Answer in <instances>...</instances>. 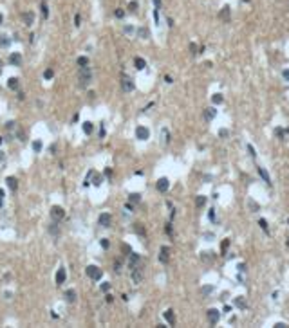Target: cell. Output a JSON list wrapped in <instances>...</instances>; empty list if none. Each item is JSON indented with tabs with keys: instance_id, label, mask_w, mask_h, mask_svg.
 <instances>
[{
	"instance_id": "cell-1",
	"label": "cell",
	"mask_w": 289,
	"mask_h": 328,
	"mask_svg": "<svg viewBox=\"0 0 289 328\" xmlns=\"http://www.w3.org/2000/svg\"><path fill=\"white\" fill-rule=\"evenodd\" d=\"M90 79H92V70H90V67H89V65H87V67H80V70H78L80 87H81V88L87 87V85L90 83Z\"/></svg>"
},
{
	"instance_id": "cell-2",
	"label": "cell",
	"mask_w": 289,
	"mask_h": 328,
	"mask_svg": "<svg viewBox=\"0 0 289 328\" xmlns=\"http://www.w3.org/2000/svg\"><path fill=\"white\" fill-rule=\"evenodd\" d=\"M87 276L90 278V280H94V281H98V280H101V276H103V270L98 267V265H89L87 267Z\"/></svg>"
},
{
	"instance_id": "cell-3",
	"label": "cell",
	"mask_w": 289,
	"mask_h": 328,
	"mask_svg": "<svg viewBox=\"0 0 289 328\" xmlns=\"http://www.w3.org/2000/svg\"><path fill=\"white\" fill-rule=\"evenodd\" d=\"M51 218H53V222H62L65 218V209L62 206H53L51 207Z\"/></svg>"
},
{
	"instance_id": "cell-4",
	"label": "cell",
	"mask_w": 289,
	"mask_h": 328,
	"mask_svg": "<svg viewBox=\"0 0 289 328\" xmlns=\"http://www.w3.org/2000/svg\"><path fill=\"white\" fill-rule=\"evenodd\" d=\"M121 88H123V92H132L134 90V79L127 74H121Z\"/></svg>"
},
{
	"instance_id": "cell-5",
	"label": "cell",
	"mask_w": 289,
	"mask_h": 328,
	"mask_svg": "<svg viewBox=\"0 0 289 328\" xmlns=\"http://www.w3.org/2000/svg\"><path fill=\"white\" fill-rule=\"evenodd\" d=\"M136 137H137L139 141H147V139L150 137V130H148L147 126H137V128H136Z\"/></svg>"
},
{
	"instance_id": "cell-6",
	"label": "cell",
	"mask_w": 289,
	"mask_h": 328,
	"mask_svg": "<svg viewBox=\"0 0 289 328\" xmlns=\"http://www.w3.org/2000/svg\"><path fill=\"white\" fill-rule=\"evenodd\" d=\"M132 281L137 285V283H141L143 281V269L137 265V267H134L132 269Z\"/></svg>"
},
{
	"instance_id": "cell-7",
	"label": "cell",
	"mask_w": 289,
	"mask_h": 328,
	"mask_svg": "<svg viewBox=\"0 0 289 328\" xmlns=\"http://www.w3.org/2000/svg\"><path fill=\"white\" fill-rule=\"evenodd\" d=\"M98 222H100V226H101V227H110V224H112V216H110L109 213H101V214H100V218H98Z\"/></svg>"
},
{
	"instance_id": "cell-8",
	"label": "cell",
	"mask_w": 289,
	"mask_h": 328,
	"mask_svg": "<svg viewBox=\"0 0 289 328\" xmlns=\"http://www.w3.org/2000/svg\"><path fill=\"white\" fill-rule=\"evenodd\" d=\"M157 191H161V193H166L168 191V188H170V180L166 179V177H163V179H159L157 180Z\"/></svg>"
},
{
	"instance_id": "cell-9",
	"label": "cell",
	"mask_w": 289,
	"mask_h": 328,
	"mask_svg": "<svg viewBox=\"0 0 289 328\" xmlns=\"http://www.w3.org/2000/svg\"><path fill=\"white\" fill-rule=\"evenodd\" d=\"M168 260H170V249L165 245V247H161V251H159V261H161V263H168Z\"/></svg>"
},
{
	"instance_id": "cell-10",
	"label": "cell",
	"mask_w": 289,
	"mask_h": 328,
	"mask_svg": "<svg viewBox=\"0 0 289 328\" xmlns=\"http://www.w3.org/2000/svg\"><path fill=\"white\" fill-rule=\"evenodd\" d=\"M219 317H220L219 310H215V308H210V310H208V321H210L212 324H217V323H219Z\"/></svg>"
},
{
	"instance_id": "cell-11",
	"label": "cell",
	"mask_w": 289,
	"mask_h": 328,
	"mask_svg": "<svg viewBox=\"0 0 289 328\" xmlns=\"http://www.w3.org/2000/svg\"><path fill=\"white\" fill-rule=\"evenodd\" d=\"M9 63H11V65H15V67H20V63H22V54H20V52H11V56H9Z\"/></svg>"
},
{
	"instance_id": "cell-12",
	"label": "cell",
	"mask_w": 289,
	"mask_h": 328,
	"mask_svg": "<svg viewBox=\"0 0 289 328\" xmlns=\"http://www.w3.org/2000/svg\"><path fill=\"white\" fill-rule=\"evenodd\" d=\"M65 278H67V270H65V267H60L56 272V285H62L65 281Z\"/></svg>"
},
{
	"instance_id": "cell-13",
	"label": "cell",
	"mask_w": 289,
	"mask_h": 328,
	"mask_svg": "<svg viewBox=\"0 0 289 328\" xmlns=\"http://www.w3.org/2000/svg\"><path fill=\"white\" fill-rule=\"evenodd\" d=\"M139 260H141V258H139V254H137V252H130V260H128V267H130V269L137 267V265H139Z\"/></svg>"
},
{
	"instance_id": "cell-14",
	"label": "cell",
	"mask_w": 289,
	"mask_h": 328,
	"mask_svg": "<svg viewBox=\"0 0 289 328\" xmlns=\"http://www.w3.org/2000/svg\"><path fill=\"white\" fill-rule=\"evenodd\" d=\"M63 296H65V301H67V303H74V301H76V298H78L74 289H69V290H65V294H63Z\"/></svg>"
},
{
	"instance_id": "cell-15",
	"label": "cell",
	"mask_w": 289,
	"mask_h": 328,
	"mask_svg": "<svg viewBox=\"0 0 289 328\" xmlns=\"http://www.w3.org/2000/svg\"><path fill=\"white\" fill-rule=\"evenodd\" d=\"M22 18H24V24H25V25H33V22H34V15H33L31 11L22 13Z\"/></svg>"
},
{
	"instance_id": "cell-16",
	"label": "cell",
	"mask_w": 289,
	"mask_h": 328,
	"mask_svg": "<svg viewBox=\"0 0 289 328\" xmlns=\"http://www.w3.org/2000/svg\"><path fill=\"white\" fill-rule=\"evenodd\" d=\"M6 182H7V188H9L11 191H16V189H18V180H16L15 177H7Z\"/></svg>"
},
{
	"instance_id": "cell-17",
	"label": "cell",
	"mask_w": 289,
	"mask_h": 328,
	"mask_svg": "<svg viewBox=\"0 0 289 328\" xmlns=\"http://www.w3.org/2000/svg\"><path fill=\"white\" fill-rule=\"evenodd\" d=\"M163 315H165V319L168 321V324H170V326H174V324H175V315H174V310H166Z\"/></svg>"
},
{
	"instance_id": "cell-18",
	"label": "cell",
	"mask_w": 289,
	"mask_h": 328,
	"mask_svg": "<svg viewBox=\"0 0 289 328\" xmlns=\"http://www.w3.org/2000/svg\"><path fill=\"white\" fill-rule=\"evenodd\" d=\"M7 87H9L11 90H18V87H20V81H18L16 78H9V79H7Z\"/></svg>"
},
{
	"instance_id": "cell-19",
	"label": "cell",
	"mask_w": 289,
	"mask_h": 328,
	"mask_svg": "<svg viewBox=\"0 0 289 328\" xmlns=\"http://www.w3.org/2000/svg\"><path fill=\"white\" fill-rule=\"evenodd\" d=\"M215 116H217L215 108H206V110H204V119H206V121H212Z\"/></svg>"
},
{
	"instance_id": "cell-20",
	"label": "cell",
	"mask_w": 289,
	"mask_h": 328,
	"mask_svg": "<svg viewBox=\"0 0 289 328\" xmlns=\"http://www.w3.org/2000/svg\"><path fill=\"white\" fill-rule=\"evenodd\" d=\"M134 65H136L137 70H143L144 67H147V62H144L143 58H136V60H134Z\"/></svg>"
},
{
	"instance_id": "cell-21",
	"label": "cell",
	"mask_w": 289,
	"mask_h": 328,
	"mask_svg": "<svg viewBox=\"0 0 289 328\" xmlns=\"http://www.w3.org/2000/svg\"><path fill=\"white\" fill-rule=\"evenodd\" d=\"M101 182H103V177L98 175L96 171H92V184H94V186H101Z\"/></svg>"
},
{
	"instance_id": "cell-22",
	"label": "cell",
	"mask_w": 289,
	"mask_h": 328,
	"mask_svg": "<svg viewBox=\"0 0 289 328\" xmlns=\"http://www.w3.org/2000/svg\"><path fill=\"white\" fill-rule=\"evenodd\" d=\"M83 132H85L87 135H90V134L94 132V125H92L90 121H85V123H83Z\"/></svg>"
},
{
	"instance_id": "cell-23",
	"label": "cell",
	"mask_w": 289,
	"mask_h": 328,
	"mask_svg": "<svg viewBox=\"0 0 289 328\" xmlns=\"http://www.w3.org/2000/svg\"><path fill=\"white\" fill-rule=\"evenodd\" d=\"M49 233H51L53 236H58V234H60V229H58V222H53V224L49 226Z\"/></svg>"
},
{
	"instance_id": "cell-24",
	"label": "cell",
	"mask_w": 289,
	"mask_h": 328,
	"mask_svg": "<svg viewBox=\"0 0 289 328\" xmlns=\"http://www.w3.org/2000/svg\"><path fill=\"white\" fill-rule=\"evenodd\" d=\"M40 6H42V16H43V18H47V16H49V6L45 4V0H42Z\"/></svg>"
},
{
	"instance_id": "cell-25",
	"label": "cell",
	"mask_w": 289,
	"mask_h": 328,
	"mask_svg": "<svg viewBox=\"0 0 289 328\" xmlns=\"http://www.w3.org/2000/svg\"><path fill=\"white\" fill-rule=\"evenodd\" d=\"M137 34H139V38H143V40H147V38L150 36V31H148L147 27H141V29L137 31Z\"/></svg>"
},
{
	"instance_id": "cell-26",
	"label": "cell",
	"mask_w": 289,
	"mask_h": 328,
	"mask_svg": "<svg viewBox=\"0 0 289 328\" xmlns=\"http://www.w3.org/2000/svg\"><path fill=\"white\" fill-rule=\"evenodd\" d=\"M219 16H220V20H226V22H228V20H229V7H228V6L222 7V11H220Z\"/></svg>"
},
{
	"instance_id": "cell-27",
	"label": "cell",
	"mask_w": 289,
	"mask_h": 328,
	"mask_svg": "<svg viewBox=\"0 0 289 328\" xmlns=\"http://www.w3.org/2000/svg\"><path fill=\"white\" fill-rule=\"evenodd\" d=\"M258 173H260V177L264 179V182H266V184H271V179H269V175L266 173V170H264V168H260V166H258Z\"/></svg>"
},
{
	"instance_id": "cell-28",
	"label": "cell",
	"mask_w": 289,
	"mask_h": 328,
	"mask_svg": "<svg viewBox=\"0 0 289 328\" xmlns=\"http://www.w3.org/2000/svg\"><path fill=\"white\" fill-rule=\"evenodd\" d=\"M76 63H78L80 67H87V65H89V58H87V56H80V58L76 60Z\"/></svg>"
},
{
	"instance_id": "cell-29",
	"label": "cell",
	"mask_w": 289,
	"mask_h": 328,
	"mask_svg": "<svg viewBox=\"0 0 289 328\" xmlns=\"http://www.w3.org/2000/svg\"><path fill=\"white\" fill-rule=\"evenodd\" d=\"M134 231H136L137 234L144 236V227H143V224H134Z\"/></svg>"
},
{
	"instance_id": "cell-30",
	"label": "cell",
	"mask_w": 289,
	"mask_h": 328,
	"mask_svg": "<svg viewBox=\"0 0 289 328\" xmlns=\"http://www.w3.org/2000/svg\"><path fill=\"white\" fill-rule=\"evenodd\" d=\"M128 200H130L132 204H137V202L141 200V195H139V193H132V195L128 197Z\"/></svg>"
},
{
	"instance_id": "cell-31",
	"label": "cell",
	"mask_w": 289,
	"mask_h": 328,
	"mask_svg": "<svg viewBox=\"0 0 289 328\" xmlns=\"http://www.w3.org/2000/svg\"><path fill=\"white\" fill-rule=\"evenodd\" d=\"M9 43H11V40H9L7 36H4V34L0 36V47H7Z\"/></svg>"
},
{
	"instance_id": "cell-32",
	"label": "cell",
	"mask_w": 289,
	"mask_h": 328,
	"mask_svg": "<svg viewBox=\"0 0 289 328\" xmlns=\"http://www.w3.org/2000/svg\"><path fill=\"white\" fill-rule=\"evenodd\" d=\"M53 76H54V70H53V69H45V70H43V78H45V79H51Z\"/></svg>"
},
{
	"instance_id": "cell-33",
	"label": "cell",
	"mask_w": 289,
	"mask_h": 328,
	"mask_svg": "<svg viewBox=\"0 0 289 328\" xmlns=\"http://www.w3.org/2000/svg\"><path fill=\"white\" fill-rule=\"evenodd\" d=\"M235 305H237V306H240V308H246V306H248V303H246L242 298H237V299H235Z\"/></svg>"
},
{
	"instance_id": "cell-34",
	"label": "cell",
	"mask_w": 289,
	"mask_h": 328,
	"mask_svg": "<svg viewBox=\"0 0 289 328\" xmlns=\"http://www.w3.org/2000/svg\"><path fill=\"white\" fill-rule=\"evenodd\" d=\"M16 139H20V141H25V132L22 130V128H16Z\"/></svg>"
},
{
	"instance_id": "cell-35",
	"label": "cell",
	"mask_w": 289,
	"mask_h": 328,
	"mask_svg": "<svg viewBox=\"0 0 289 328\" xmlns=\"http://www.w3.org/2000/svg\"><path fill=\"white\" fill-rule=\"evenodd\" d=\"M42 148H43L42 141H34V142H33V150H34V151H42Z\"/></svg>"
},
{
	"instance_id": "cell-36",
	"label": "cell",
	"mask_w": 289,
	"mask_h": 328,
	"mask_svg": "<svg viewBox=\"0 0 289 328\" xmlns=\"http://www.w3.org/2000/svg\"><path fill=\"white\" fill-rule=\"evenodd\" d=\"M195 204H197V207H203L206 204V197H197L195 198Z\"/></svg>"
},
{
	"instance_id": "cell-37",
	"label": "cell",
	"mask_w": 289,
	"mask_h": 328,
	"mask_svg": "<svg viewBox=\"0 0 289 328\" xmlns=\"http://www.w3.org/2000/svg\"><path fill=\"white\" fill-rule=\"evenodd\" d=\"M212 99H213V103H217V105H219V103H222V101H224V99H222V96H220V94H213V97H212Z\"/></svg>"
},
{
	"instance_id": "cell-38",
	"label": "cell",
	"mask_w": 289,
	"mask_h": 328,
	"mask_svg": "<svg viewBox=\"0 0 289 328\" xmlns=\"http://www.w3.org/2000/svg\"><path fill=\"white\" fill-rule=\"evenodd\" d=\"M212 290H213V287H210V285H208V287H203V289H201V294H203V296H206V294H210Z\"/></svg>"
},
{
	"instance_id": "cell-39",
	"label": "cell",
	"mask_w": 289,
	"mask_h": 328,
	"mask_svg": "<svg viewBox=\"0 0 289 328\" xmlns=\"http://www.w3.org/2000/svg\"><path fill=\"white\" fill-rule=\"evenodd\" d=\"M258 226H260V227H262V229L267 233V222L264 220V218H260V220H258Z\"/></svg>"
},
{
	"instance_id": "cell-40",
	"label": "cell",
	"mask_w": 289,
	"mask_h": 328,
	"mask_svg": "<svg viewBox=\"0 0 289 328\" xmlns=\"http://www.w3.org/2000/svg\"><path fill=\"white\" fill-rule=\"evenodd\" d=\"M114 15H116L118 18H123V16H125V11H123V9H116V11H114Z\"/></svg>"
},
{
	"instance_id": "cell-41",
	"label": "cell",
	"mask_w": 289,
	"mask_h": 328,
	"mask_svg": "<svg viewBox=\"0 0 289 328\" xmlns=\"http://www.w3.org/2000/svg\"><path fill=\"white\" fill-rule=\"evenodd\" d=\"M229 247V240H224L222 242V245H220V249H222V252H226V249Z\"/></svg>"
},
{
	"instance_id": "cell-42",
	"label": "cell",
	"mask_w": 289,
	"mask_h": 328,
	"mask_svg": "<svg viewBox=\"0 0 289 328\" xmlns=\"http://www.w3.org/2000/svg\"><path fill=\"white\" fill-rule=\"evenodd\" d=\"M101 290H103V292H109V290H110V283H107V281L101 283Z\"/></svg>"
},
{
	"instance_id": "cell-43",
	"label": "cell",
	"mask_w": 289,
	"mask_h": 328,
	"mask_svg": "<svg viewBox=\"0 0 289 328\" xmlns=\"http://www.w3.org/2000/svg\"><path fill=\"white\" fill-rule=\"evenodd\" d=\"M137 9V2H130L128 4V11H136Z\"/></svg>"
},
{
	"instance_id": "cell-44",
	"label": "cell",
	"mask_w": 289,
	"mask_h": 328,
	"mask_svg": "<svg viewBox=\"0 0 289 328\" xmlns=\"http://www.w3.org/2000/svg\"><path fill=\"white\" fill-rule=\"evenodd\" d=\"M15 125H16L15 121H9V123H6V130H13V128H15Z\"/></svg>"
},
{
	"instance_id": "cell-45",
	"label": "cell",
	"mask_w": 289,
	"mask_h": 328,
	"mask_svg": "<svg viewBox=\"0 0 289 328\" xmlns=\"http://www.w3.org/2000/svg\"><path fill=\"white\" fill-rule=\"evenodd\" d=\"M100 243H101V247H103V249H109V245H110V243H109V240H107V238H103V240H101V242H100Z\"/></svg>"
},
{
	"instance_id": "cell-46",
	"label": "cell",
	"mask_w": 289,
	"mask_h": 328,
	"mask_svg": "<svg viewBox=\"0 0 289 328\" xmlns=\"http://www.w3.org/2000/svg\"><path fill=\"white\" fill-rule=\"evenodd\" d=\"M4 197H6V195H4V191H2V189H0V207H2V206H4Z\"/></svg>"
},
{
	"instance_id": "cell-47",
	"label": "cell",
	"mask_w": 289,
	"mask_h": 328,
	"mask_svg": "<svg viewBox=\"0 0 289 328\" xmlns=\"http://www.w3.org/2000/svg\"><path fill=\"white\" fill-rule=\"evenodd\" d=\"M80 20H81V18H80V15H76V16H74V25H76V27L80 25Z\"/></svg>"
},
{
	"instance_id": "cell-48",
	"label": "cell",
	"mask_w": 289,
	"mask_h": 328,
	"mask_svg": "<svg viewBox=\"0 0 289 328\" xmlns=\"http://www.w3.org/2000/svg\"><path fill=\"white\" fill-rule=\"evenodd\" d=\"M248 150H250V153H251V157H255L257 153H255V150H253V146L251 144H248Z\"/></svg>"
},
{
	"instance_id": "cell-49",
	"label": "cell",
	"mask_w": 289,
	"mask_h": 328,
	"mask_svg": "<svg viewBox=\"0 0 289 328\" xmlns=\"http://www.w3.org/2000/svg\"><path fill=\"white\" fill-rule=\"evenodd\" d=\"M190 50L195 54V50H197V45H195V43H190Z\"/></svg>"
},
{
	"instance_id": "cell-50",
	"label": "cell",
	"mask_w": 289,
	"mask_h": 328,
	"mask_svg": "<svg viewBox=\"0 0 289 328\" xmlns=\"http://www.w3.org/2000/svg\"><path fill=\"white\" fill-rule=\"evenodd\" d=\"M219 135H220V137H228V130H220Z\"/></svg>"
},
{
	"instance_id": "cell-51",
	"label": "cell",
	"mask_w": 289,
	"mask_h": 328,
	"mask_svg": "<svg viewBox=\"0 0 289 328\" xmlns=\"http://www.w3.org/2000/svg\"><path fill=\"white\" fill-rule=\"evenodd\" d=\"M165 229H166V233H168V234H172V224H166V227H165Z\"/></svg>"
},
{
	"instance_id": "cell-52",
	"label": "cell",
	"mask_w": 289,
	"mask_h": 328,
	"mask_svg": "<svg viewBox=\"0 0 289 328\" xmlns=\"http://www.w3.org/2000/svg\"><path fill=\"white\" fill-rule=\"evenodd\" d=\"M250 206H251V209H255V211L258 209V204H253V202H250Z\"/></svg>"
},
{
	"instance_id": "cell-53",
	"label": "cell",
	"mask_w": 289,
	"mask_h": 328,
	"mask_svg": "<svg viewBox=\"0 0 289 328\" xmlns=\"http://www.w3.org/2000/svg\"><path fill=\"white\" fill-rule=\"evenodd\" d=\"M275 326H276V328H284V326H287V324H285V323H276Z\"/></svg>"
},
{
	"instance_id": "cell-54",
	"label": "cell",
	"mask_w": 289,
	"mask_h": 328,
	"mask_svg": "<svg viewBox=\"0 0 289 328\" xmlns=\"http://www.w3.org/2000/svg\"><path fill=\"white\" fill-rule=\"evenodd\" d=\"M208 216H210V220H213V218H215V213H213V209L210 211V214H208Z\"/></svg>"
},
{
	"instance_id": "cell-55",
	"label": "cell",
	"mask_w": 289,
	"mask_h": 328,
	"mask_svg": "<svg viewBox=\"0 0 289 328\" xmlns=\"http://www.w3.org/2000/svg\"><path fill=\"white\" fill-rule=\"evenodd\" d=\"M284 78H285V79L289 81V70H284Z\"/></svg>"
},
{
	"instance_id": "cell-56",
	"label": "cell",
	"mask_w": 289,
	"mask_h": 328,
	"mask_svg": "<svg viewBox=\"0 0 289 328\" xmlns=\"http://www.w3.org/2000/svg\"><path fill=\"white\" fill-rule=\"evenodd\" d=\"M2 65H4V62H2V60H0V74H2Z\"/></svg>"
},
{
	"instance_id": "cell-57",
	"label": "cell",
	"mask_w": 289,
	"mask_h": 328,
	"mask_svg": "<svg viewBox=\"0 0 289 328\" xmlns=\"http://www.w3.org/2000/svg\"><path fill=\"white\" fill-rule=\"evenodd\" d=\"M2 20H4V15H2V13H0V24H2Z\"/></svg>"
},
{
	"instance_id": "cell-58",
	"label": "cell",
	"mask_w": 289,
	"mask_h": 328,
	"mask_svg": "<svg viewBox=\"0 0 289 328\" xmlns=\"http://www.w3.org/2000/svg\"><path fill=\"white\" fill-rule=\"evenodd\" d=\"M2 159H4V153H2V151H0V160H2Z\"/></svg>"
},
{
	"instance_id": "cell-59",
	"label": "cell",
	"mask_w": 289,
	"mask_h": 328,
	"mask_svg": "<svg viewBox=\"0 0 289 328\" xmlns=\"http://www.w3.org/2000/svg\"><path fill=\"white\" fill-rule=\"evenodd\" d=\"M0 144H2V137H0Z\"/></svg>"
},
{
	"instance_id": "cell-60",
	"label": "cell",
	"mask_w": 289,
	"mask_h": 328,
	"mask_svg": "<svg viewBox=\"0 0 289 328\" xmlns=\"http://www.w3.org/2000/svg\"><path fill=\"white\" fill-rule=\"evenodd\" d=\"M287 245H289V238H287Z\"/></svg>"
},
{
	"instance_id": "cell-61",
	"label": "cell",
	"mask_w": 289,
	"mask_h": 328,
	"mask_svg": "<svg viewBox=\"0 0 289 328\" xmlns=\"http://www.w3.org/2000/svg\"><path fill=\"white\" fill-rule=\"evenodd\" d=\"M246 2H248V0H246Z\"/></svg>"
}]
</instances>
